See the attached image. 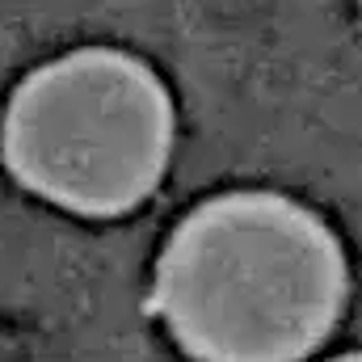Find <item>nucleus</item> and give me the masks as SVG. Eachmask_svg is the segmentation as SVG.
<instances>
[{
    "label": "nucleus",
    "mask_w": 362,
    "mask_h": 362,
    "mask_svg": "<svg viewBox=\"0 0 362 362\" xmlns=\"http://www.w3.org/2000/svg\"><path fill=\"white\" fill-rule=\"evenodd\" d=\"M346 295V249L316 211L236 189L173 228L152 312L198 362H303L341 320Z\"/></svg>",
    "instance_id": "1"
},
{
    "label": "nucleus",
    "mask_w": 362,
    "mask_h": 362,
    "mask_svg": "<svg viewBox=\"0 0 362 362\" xmlns=\"http://www.w3.org/2000/svg\"><path fill=\"white\" fill-rule=\"evenodd\" d=\"M173 97L135 55L81 47L8 97L0 156L30 194L93 219L135 211L169 169Z\"/></svg>",
    "instance_id": "2"
},
{
    "label": "nucleus",
    "mask_w": 362,
    "mask_h": 362,
    "mask_svg": "<svg viewBox=\"0 0 362 362\" xmlns=\"http://www.w3.org/2000/svg\"><path fill=\"white\" fill-rule=\"evenodd\" d=\"M333 362H362V350H354V354H341V358H333Z\"/></svg>",
    "instance_id": "3"
},
{
    "label": "nucleus",
    "mask_w": 362,
    "mask_h": 362,
    "mask_svg": "<svg viewBox=\"0 0 362 362\" xmlns=\"http://www.w3.org/2000/svg\"><path fill=\"white\" fill-rule=\"evenodd\" d=\"M358 13H362V0H358Z\"/></svg>",
    "instance_id": "4"
}]
</instances>
